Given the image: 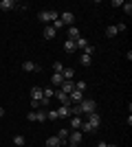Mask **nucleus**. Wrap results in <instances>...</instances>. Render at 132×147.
Instances as JSON below:
<instances>
[{
    "instance_id": "1",
    "label": "nucleus",
    "mask_w": 132,
    "mask_h": 147,
    "mask_svg": "<svg viewBox=\"0 0 132 147\" xmlns=\"http://www.w3.org/2000/svg\"><path fill=\"white\" fill-rule=\"evenodd\" d=\"M77 105H79V112H82V114H90V112L97 110V103H95L93 99H86V97H84L82 103H77Z\"/></svg>"
},
{
    "instance_id": "2",
    "label": "nucleus",
    "mask_w": 132,
    "mask_h": 147,
    "mask_svg": "<svg viewBox=\"0 0 132 147\" xmlns=\"http://www.w3.org/2000/svg\"><path fill=\"white\" fill-rule=\"evenodd\" d=\"M86 121H88V125L93 127V132H95V129H97V127H99V125H101V117H99V114H97V112H90Z\"/></svg>"
},
{
    "instance_id": "3",
    "label": "nucleus",
    "mask_w": 132,
    "mask_h": 147,
    "mask_svg": "<svg viewBox=\"0 0 132 147\" xmlns=\"http://www.w3.org/2000/svg\"><path fill=\"white\" fill-rule=\"evenodd\" d=\"M82 138H84V134L79 132V129H73L68 134V145H79L82 143Z\"/></svg>"
},
{
    "instance_id": "4",
    "label": "nucleus",
    "mask_w": 132,
    "mask_h": 147,
    "mask_svg": "<svg viewBox=\"0 0 132 147\" xmlns=\"http://www.w3.org/2000/svg\"><path fill=\"white\" fill-rule=\"evenodd\" d=\"M22 70H24V73H40V70H42V68H40L38 64H35V61H31V59H26L24 64H22Z\"/></svg>"
},
{
    "instance_id": "5",
    "label": "nucleus",
    "mask_w": 132,
    "mask_h": 147,
    "mask_svg": "<svg viewBox=\"0 0 132 147\" xmlns=\"http://www.w3.org/2000/svg\"><path fill=\"white\" fill-rule=\"evenodd\" d=\"M57 90H62L64 94H70V92L75 90V81H73V79H64V84L57 88Z\"/></svg>"
},
{
    "instance_id": "6",
    "label": "nucleus",
    "mask_w": 132,
    "mask_h": 147,
    "mask_svg": "<svg viewBox=\"0 0 132 147\" xmlns=\"http://www.w3.org/2000/svg\"><path fill=\"white\" fill-rule=\"evenodd\" d=\"M55 114H57V119H68L70 117V105H60L55 110Z\"/></svg>"
},
{
    "instance_id": "7",
    "label": "nucleus",
    "mask_w": 132,
    "mask_h": 147,
    "mask_svg": "<svg viewBox=\"0 0 132 147\" xmlns=\"http://www.w3.org/2000/svg\"><path fill=\"white\" fill-rule=\"evenodd\" d=\"M62 84H64L62 73H53V77H51V88H60Z\"/></svg>"
},
{
    "instance_id": "8",
    "label": "nucleus",
    "mask_w": 132,
    "mask_h": 147,
    "mask_svg": "<svg viewBox=\"0 0 132 147\" xmlns=\"http://www.w3.org/2000/svg\"><path fill=\"white\" fill-rule=\"evenodd\" d=\"M60 22H62V24H73V22H75V13L64 11V13H62V18H60Z\"/></svg>"
},
{
    "instance_id": "9",
    "label": "nucleus",
    "mask_w": 132,
    "mask_h": 147,
    "mask_svg": "<svg viewBox=\"0 0 132 147\" xmlns=\"http://www.w3.org/2000/svg\"><path fill=\"white\" fill-rule=\"evenodd\" d=\"M68 99H70V103H82V101H84V92L73 90V92L68 94Z\"/></svg>"
},
{
    "instance_id": "10",
    "label": "nucleus",
    "mask_w": 132,
    "mask_h": 147,
    "mask_svg": "<svg viewBox=\"0 0 132 147\" xmlns=\"http://www.w3.org/2000/svg\"><path fill=\"white\" fill-rule=\"evenodd\" d=\"M42 35H44V40H53V37L57 35V31L53 29L51 24H46V26H44V31H42Z\"/></svg>"
},
{
    "instance_id": "11",
    "label": "nucleus",
    "mask_w": 132,
    "mask_h": 147,
    "mask_svg": "<svg viewBox=\"0 0 132 147\" xmlns=\"http://www.w3.org/2000/svg\"><path fill=\"white\" fill-rule=\"evenodd\" d=\"M16 7H18L16 0H2V2H0V9H2V11H11V9H16Z\"/></svg>"
},
{
    "instance_id": "12",
    "label": "nucleus",
    "mask_w": 132,
    "mask_h": 147,
    "mask_svg": "<svg viewBox=\"0 0 132 147\" xmlns=\"http://www.w3.org/2000/svg\"><path fill=\"white\" fill-rule=\"evenodd\" d=\"M66 145V143L62 141V138H57V136H51V138H46V147H62Z\"/></svg>"
},
{
    "instance_id": "13",
    "label": "nucleus",
    "mask_w": 132,
    "mask_h": 147,
    "mask_svg": "<svg viewBox=\"0 0 132 147\" xmlns=\"http://www.w3.org/2000/svg\"><path fill=\"white\" fill-rule=\"evenodd\" d=\"M55 97H57V101L62 105H70V99H68V94H64L62 90H55Z\"/></svg>"
},
{
    "instance_id": "14",
    "label": "nucleus",
    "mask_w": 132,
    "mask_h": 147,
    "mask_svg": "<svg viewBox=\"0 0 132 147\" xmlns=\"http://www.w3.org/2000/svg\"><path fill=\"white\" fill-rule=\"evenodd\" d=\"M82 117H70V129H79L82 127Z\"/></svg>"
},
{
    "instance_id": "15",
    "label": "nucleus",
    "mask_w": 132,
    "mask_h": 147,
    "mask_svg": "<svg viewBox=\"0 0 132 147\" xmlns=\"http://www.w3.org/2000/svg\"><path fill=\"white\" fill-rule=\"evenodd\" d=\"M77 37H82L79 29L77 26H68V40H77Z\"/></svg>"
},
{
    "instance_id": "16",
    "label": "nucleus",
    "mask_w": 132,
    "mask_h": 147,
    "mask_svg": "<svg viewBox=\"0 0 132 147\" xmlns=\"http://www.w3.org/2000/svg\"><path fill=\"white\" fill-rule=\"evenodd\" d=\"M31 99H35V101L42 99V88H40V86H33L31 88Z\"/></svg>"
},
{
    "instance_id": "17",
    "label": "nucleus",
    "mask_w": 132,
    "mask_h": 147,
    "mask_svg": "<svg viewBox=\"0 0 132 147\" xmlns=\"http://www.w3.org/2000/svg\"><path fill=\"white\" fill-rule=\"evenodd\" d=\"M75 40H66V42H64V51H66V53H75Z\"/></svg>"
},
{
    "instance_id": "18",
    "label": "nucleus",
    "mask_w": 132,
    "mask_h": 147,
    "mask_svg": "<svg viewBox=\"0 0 132 147\" xmlns=\"http://www.w3.org/2000/svg\"><path fill=\"white\" fill-rule=\"evenodd\" d=\"M42 97L44 99H53V97H55V88H42Z\"/></svg>"
},
{
    "instance_id": "19",
    "label": "nucleus",
    "mask_w": 132,
    "mask_h": 147,
    "mask_svg": "<svg viewBox=\"0 0 132 147\" xmlns=\"http://www.w3.org/2000/svg\"><path fill=\"white\" fill-rule=\"evenodd\" d=\"M68 134H70L68 129H57V138H62L66 145H68Z\"/></svg>"
},
{
    "instance_id": "20",
    "label": "nucleus",
    "mask_w": 132,
    "mask_h": 147,
    "mask_svg": "<svg viewBox=\"0 0 132 147\" xmlns=\"http://www.w3.org/2000/svg\"><path fill=\"white\" fill-rule=\"evenodd\" d=\"M75 46H77V49H86V46H88V40H86V37H77V40H75Z\"/></svg>"
},
{
    "instance_id": "21",
    "label": "nucleus",
    "mask_w": 132,
    "mask_h": 147,
    "mask_svg": "<svg viewBox=\"0 0 132 147\" xmlns=\"http://www.w3.org/2000/svg\"><path fill=\"white\" fill-rule=\"evenodd\" d=\"M79 61H82V66H90V64H93V57H90V55H86V53H82Z\"/></svg>"
},
{
    "instance_id": "22",
    "label": "nucleus",
    "mask_w": 132,
    "mask_h": 147,
    "mask_svg": "<svg viewBox=\"0 0 132 147\" xmlns=\"http://www.w3.org/2000/svg\"><path fill=\"white\" fill-rule=\"evenodd\" d=\"M117 33H119V31H117V26H114V24H110V26L106 29V35H108V37H114Z\"/></svg>"
},
{
    "instance_id": "23",
    "label": "nucleus",
    "mask_w": 132,
    "mask_h": 147,
    "mask_svg": "<svg viewBox=\"0 0 132 147\" xmlns=\"http://www.w3.org/2000/svg\"><path fill=\"white\" fill-rule=\"evenodd\" d=\"M73 75H75V73H73V68H64V70H62L64 79H73Z\"/></svg>"
},
{
    "instance_id": "24",
    "label": "nucleus",
    "mask_w": 132,
    "mask_h": 147,
    "mask_svg": "<svg viewBox=\"0 0 132 147\" xmlns=\"http://www.w3.org/2000/svg\"><path fill=\"white\" fill-rule=\"evenodd\" d=\"M38 20H40V22H49V11H40L38 13Z\"/></svg>"
},
{
    "instance_id": "25",
    "label": "nucleus",
    "mask_w": 132,
    "mask_h": 147,
    "mask_svg": "<svg viewBox=\"0 0 132 147\" xmlns=\"http://www.w3.org/2000/svg\"><path fill=\"white\" fill-rule=\"evenodd\" d=\"M55 20H60V18H57V11H53V9H49V22H51V24H53Z\"/></svg>"
},
{
    "instance_id": "26",
    "label": "nucleus",
    "mask_w": 132,
    "mask_h": 147,
    "mask_svg": "<svg viewBox=\"0 0 132 147\" xmlns=\"http://www.w3.org/2000/svg\"><path fill=\"white\" fill-rule=\"evenodd\" d=\"M53 70H55V73H62V70H64V64H62L60 59H57L55 64H53Z\"/></svg>"
},
{
    "instance_id": "27",
    "label": "nucleus",
    "mask_w": 132,
    "mask_h": 147,
    "mask_svg": "<svg viewBox=\"0 0 132 147\" xmlns=\"http://www.w3.org/2000/svg\"><path fill=\"white\" fill-rule=\"evenodd\" d=\"M46 121H57V114H55V110H49V112H46Z\"/></svg>"
},
{
    "instance_id": "28",
    "label": "nucleus",
    "mask_w": 132,
    "mask_h": 147,
    "mask_svg": "<svg viewBox=\"0 0 132 147\" xmlns=\"http://www.w3.org/2000/svg\"><path fill=\"white\" fill-rule=\"evenodd\" d=\"M75 90H79V92H84V90H86V81H77V84H75Z\"/></svg>"
},
{
    "instance_id": "29",
    "label": "nucleus",
    "mask_w": 132,
    "mask_h": 147,
    "mask_svg": "<svg viewBox=\"0 0 132 147\" xmlns=\"http://www.w3.org/2000/svg\"><path fill=\"white\" fill-rule=\"evenodd\" d=\"M121 7H123V11H126L128 16H130V13H132V2H130V0H128V2H123V5H121Z\"/></svg>"
},
{
    "instance_id": "30",
    "label": "nucleus",
    "mask_w": 132,
    "mask_h": 147,
    "mask_svg": "<svg viewBox=\"0 0 132 147\" xmlns=\"http://www.w3.org/2000/svg\"><path fill=\"white\" fill-rule=\"evenodd\" d=\"M84 53H86V55H90V57H93V53H95V46H93V44H88L86 49H84Z\"/></svg>"
},
{
    "instance_id": "31",
    "label": "nucleus",
    "mask_w": 132,
    "mask_h": 147,
    "mask_svg": "<svg viewBox=\"0 0 132 147\" xmlns=\"http://www.w3.org/2000/svg\"><path fill=\"white\" fill-rule=\"evenodd\" d=\"M35 114H38V119H35V121H40V123L46 121V112H35Z\"/></svg>"
},
{
    "instance_id": "32",
    "label": "nucleus",
    "mask_w": 132,
    "mask_h": 147,
    "mask_svg": "<svg viewBox=\"0 0 132 147\" xmlns=\"http://www.w3.org/2000/svg\"><path fill=\"white\" fill-rule=\"evenodd\" d=\"M13 143H16V145H24V136H16V138H13Z\"/></svg>"
},
{
    "instance_id": "33",
    "label": "nucleus",
    "mask_w": 132,
    "mask_h": 147,
    "mask_svg": "<svg viewBox=\"0 0 132 147\" xmlns=\"http://www.w3.org/2000/svg\"><path fill=\"white\" fill-rule=\"evenodd\" d=\"M26 119H29V121H35V119H38V114H35V112H29V114H26Z\"/></svg>"
},
{
    "instance_id": "34",
    "label": "nucleus",
    "mask_w": 132,
    "mask_h": 147,
    "mask_svg": "<svg viewBox=\"0 0 132 147\" xmlns=\"http://www.w3.org/2000/svg\"><path fill=\"white\" fill-rule=\"evenodd\" d=\"M31 108H33V110H38V108H40V101H35V99H31Z\"/></svg>"
},
{
    "instance_id": "35",
    "label": "nucleus",
    "mask_w": 132,
    "mask_h": 147,
    "mask_svg": "<svg viewBox=\"0 0 132 147\" xmlns=\"http://www.w3.org/2000/svg\"><path fill=\"white\" fill-rule=\"evenodd\" d=\"M97 147H108V143H104V141H99V143H97Z\"/></svg>"
},
{
    "instance_id": "36",
    "label": "nucleus",
    "mask_w": 132,
    "mask_h": 147,
    "mask_svg": "<svg viewBox=\"0 0 132 147\" xmlns=\"http://www.w3.org/2000/svg\"><path fill=\"white\" fill-rule=\"evenodd\" d=\"M5 117V108H0V119Z\"/></svg>"
},
{
    "instance_id": "37",
    "label": "nucleus",
    "mask_w": 132,
    "mask_h": 147,
    "mask_svg": "<svg viewBox=\"0 0 132 147\" xmlns=\"http://www.w3.org/2000/svg\"><path fill=\"white\" fill-rule=\"evenodd\" d=\"M68 147H79V145H68Z\"/></svg>"
},
{
    "instance_id": "38",
    "label": "nucleus",
    "mask_w": 132,
    "mask_h": 147,
    "mask_svg": "<svg viewBox=\"0 0 132 147\" xmlns=\"http://www.w3.org/2000/svg\"><path fill=\"white\" fill-rule=\"evenodd\" d=\"M108 147H117V145H108Z\"/></svg>"
}]
</instances>
